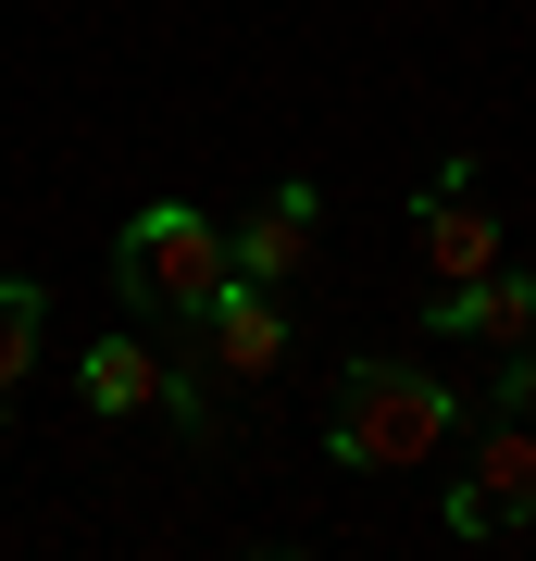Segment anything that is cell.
<instances>
[{
	"mask_svg": "<svg viewBox=\"0 0 536 561\" xmlns=\"http://www.w3.org/2000/svg\"><path fill=\"white\" fill-rule=\"evenodd\" d=\"M461 424H475V387L437 375V362H338V412H324V461L338 474H412V461H449Z\"/></svg>",
	"mask_w": 536,
	"mask_h": 561,
	"instance_id": "1",
	"label": "cell"
},
{
	"mask_svg": "<svg viewBox=\"0 0 536 561\" xmlns=\"http://www.w3.org/2000/svg\"><path fill=\"white\" fill-rule=\"evenodd\" d=\"M225 275H238V262H225V225L199 213V201H138L125 238H113V287L138 312H162V324H199Z\"/></svg>",
	"mask_w": 536,
	"mask_h": 561,
	"instance_id": "2",
	"label": "cell"
},
{
	"mask_svg": "<svg viewBox=\"0 0 536 561\" xmlns=\"http://www.w3.org/2000/svg\"><path fill=\"white\" fill-rule=\"evenodd\" d=\"M536 524V412H487L461 424V474H449V537L487 549V537H524Z\"/></svg>",
	"mask_w": 536,
	"mask_h": 561,
	"instance_id": "3",
	"label": "cell"
},
{
	"mask_svg": "<svg viewBox=\"0 0 536 561\" xmlns=\"http://www.w3.org/2000/svg\"><path fill=\"white\" fill-rule=\"evenodd\" d=\"M76 400H88L100 424H125V412H175L187 437H213V387H199L187 362H162L150 337H100V350L76 362Z\"/></svg>",
	"mask_w": 536,
	"mask_h": 561,
	"instance_id": "4",
	"label": "cell"
},
{
	"mask_svg": "<svg viewBox=\"0 0 536 561\" xmlns=\"http://www.w3.org/2000/svg\"><path fill=\"white\" fill-rule=\"evenodd\" d=\"M412 250L437 287H475L487 262H512V238H499V213L475 201V162H437V187H412Z\"/></svg>",
	"mask_w": 536,
	"mask_h": 561,
	"instance_id": "5",
	"label": "cell"
},
{
	"mask_svg": "<svg viewBox=\"0 0 536 561\" xmlns=\"http://www.w3.org/2000/svg\"><path fill=\"white\" fill-rule=\"evenodd\" d=\"M287 350H299V324H287V287H250V275H225L213 287V312H199V375H287Z\"/></svg>",
	"mask_w": 536,
	"mask_h": 561,
	"instance_id": "6",
	"label": "cell"
},
{
	"mask_svg": "<svg viewBox=\"0 0 536 561\" xmlns=\"http://www.w3.org/2000/svg\"><path fill=\"white\" fill-rule=\"evenodd\" d=\"M312 238H324V187L312 175H275L238 225H225V262H238L250 287H299V275H312Z\"/></svg>",
	"mask_w": 536,
	"mask_h": 561,
	"instance_id": "7",
	"label": "cell"
},
{
	"mask_svg": "<svg viewBox=\"0 0 536 561\" xmlns=\"http://www.w3.org/2000/svg\"><path fill=\"white\" fill-rule=\"evenodd\" d=\"M424 337L437 350H536V275L487 262L475 287H437V300H424Z\"/></svg>",
	"mask_w": 536,
	"mask_h": 561,
	"instance_id": "8",
	"label": "cell"
},
{
	"mask_svg": "<svg viewBox=\"0 0 536 561\" xmlns=\"http://www.w3.org/2000/svg\"><path fill=\"white\" fill-rule=\"evenodd\" d=\"M38 337H50V287L38 275H0V412H13V387L38 375Z\"/></svg>",
	"mask_w": 536,
	"mask_h": 561,
	"instance_id": "9",
	"label": "cell"
}]
</instances>
